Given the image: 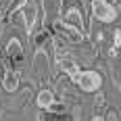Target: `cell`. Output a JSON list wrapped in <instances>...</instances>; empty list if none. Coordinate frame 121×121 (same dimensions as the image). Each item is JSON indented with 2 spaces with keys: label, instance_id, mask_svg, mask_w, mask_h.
<instances>
[{
  "label": "cell",
  "instance_id": "9",
  "mask_svg": "<svg viewBox=\"0 0 121 121\" xmlns=\"http://www.w3.org/2000/svg\"><path fill=\"white\" fill-rule=\"evenodd\" d=\"M46 111H48V113H52V115H65V113H67V104H63V102H59V100H56V102H52Z\"/></svg>",
  "mask_w": 121,
  "mask_h": 121
},
{
  "label": "cell",
  "instance_id": "4",
  "mask_svg": "<svg viewBox=\"0 0 121 121\" xmlns=\"http://www.w3.org/2000/svg\"><path fill=\"white\" fill-rule=\"evenodd\" d=\"M6 54H9V59L13 60V65H21L25 60L23 46H21V42H19L17 38H11V40H9V44H6Z\"/></svg>",
  "mask_w": 121,
  "mask_h": 121
},
{
  "label": "cell",
  "instance_id": "2",
  "mask_svg": "<svg viewBox=\"0 0 121 121\" xmlns=\"http://www.w3.org/2000/svg\"><path fill=\"white\" fill-rule=\"evenodd\" d=\"M92 15L102 23H113L117 19L115 6L111 2H107V0H92Z\"/></svg>",
  "mask_w": 121,
  "mask_h": 121
},
{
  "label": "cell",
  "instance_id": "1",
  "mask_svg": "<svg viewBox=\"0 0 121 121\" xmlns=\"http://www.w3.org/2000/svg\"><path fill=\"white\" fill-rule=\"evenodd\" d=\"M71 79L84 92H96L98 88L102 86V75L98 71H77L75 75H71Z\"/></svg>",
  "mask_w": 121,
  "mask_h": 121
},
{
  "label": "cell",
  "instance_id": "5",
  "mask_svg": "<svg viewBox=\"0 0 121 121\" xmlns=\"http://www.w3.org/2000/svg\"><path fill=\"white\" fill-rule=\"evenodd\" d=\"M19 84H21L19 73L15 71V69H6V71H4V77H2V88H4L9 94H13V92H17Z\"/></svg>",
  "mask_w": 121,
  "mask_h": 121
},
{
  "label": "cell",
  "instance_id": "11",
  "mask_svg": "<svg viewBox=\"0 0 121 121\" xmlns=\"http://www.w3.org/2000/svg\"><path fill=\"white\" fill-rule=\"evenodd\" d=\"M92 121H104V117H102V115H94V117H92Z\"/></svg>",
  "mask_w": 121,
  "mask_h": 121
},
{
  "label": "cell",
  "instance_id": "10",
  "mask_svg": "<svg viewBox=\"0 0 121 121\" xmlns=\"http://www.w3.org/2000/svg\"><path fill=\"white\" fill-rule=\"evenodd\" d=\"M46 40H48V31H40L36 38H34V46H36V50H40L44 44H46Z\"/></svg>",
  "mask_w": 121,
  "mask_h": 121
},
{
  "label": "cell",
  "instance_id": "8",
  "mask_svg": "<svg viewBox=\"0 0 121 121\" xmlns=\"http://www.w3.org/2000/svg\"><path fill=\"white\" fill-rule=\"evenodd\" d=\"M59 67L63 69L65 73H69V75H75V73L79 71V67H77V63L69 56H60L59 59Z\"/></svg>",
  "mask_w": 121,
  "mask_h": 121
},
{
  "label": "cell",
  "instance_id": "3",
  "mask_svg": "<svg viewBox=\"0 0 121 121\" xmlns=\"http://www.w3.org/2000/svg\"><path fill=\"white\" fill-rule=\"evenodd\" d=\"M54 29H56L63 38H67L69 42H73V44H79V42L84 40L82 29L75 27V25H71L69 21H65V19H56V21H54Z\"/></svg>",
  "mask_w": 121,
  "mask_h": 121
},
{
  "label": "cell",
  "instance_id": "6",
  "mask_svg": "<svg viewBox=\"0 0 121 121\" xmlns=\"http://www.w3.org/2000/svg\"><path fill=\"white\" fill-rule=\"evenodd\" d=\"M36 102H38V107H40V109H48L52 102H56V98H54V92H52V90H48V88L40 90V92H38Z\"/></svg>",
  "mask_w": 121,
  "mask_h": 121
},
{
  "label": "cell",
  "instance_id": "7",
  "mask_svg": "<svg viewBox=\"0 0 121 121\" xmlns=\"http://www.w3.org/2000/svg\"><path fill=\"white\" fill-rule=\"evenodd\" d=\"M65 21H69V23L75 25V27H82L84 19H82L79 9H77V6H69V9H67V15H65Z\"/></svg>",
  "mask_w": 121,
  "mask_h": 121
}]
</instances>
